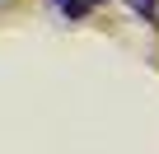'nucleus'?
I'll return each instance as SVG.
<instances>
[{
    "label": "nucleus",
    "instance_id": "obj_1",
    "mask_svg": "<svg viewBox=\"0 0 159 154\" xmlns=\"http://www.w3.org/2000/svg\"><path fill=\"white\" fill-rule=\"evenodd\" d=\"M131 5H136V10H140V14H145V19H150V14H154V0H131Z\"/></svg>",
    "mask_w": 159,
    "mask_h": 154
},
{
    "label": "nucleus",
    "instance_id": "obj_2",
    "mask_svg": "<svg viewBox=\"0 0 159 154\" xmlns=\"http://www.w3.org/2000/svg\"><path fill=\"white\" fill-rule=\"evenodd\" d=\"M89 5H98V0H89Z\"/></svg>",
    "mask_w": 159,
    "mask_h": 154
}]
</instances>
